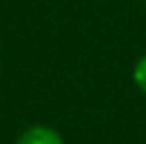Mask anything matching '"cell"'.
<instances>
[{
  "instance_id": "cell-1",
  "label": "cell",
  "mask_w": 146,
  "mask_h": 144,
  "mask_svg": "<svg viewBox=\"0 0 146 144\" xmlns=\"http://www.w3.org/2000/svg\"><path fill=\"white\" fill-rule=\"evenodd\" d=\"M15 144H64V138L49 125H30L19 133Z\"/></svg>"
},
{
  "instance_id": "cell-2",
  "label": "cell",
  "mask_w": 146,
  "mask_h": 144,
  "mask_svg": "<svg viewBox=\"0 0 146 144\" xmlns=\"http://www.w3.org/2000/svg\"><path fill=\"white\" fill-rule=\"evenodd\" d=\"M131 78L135 83V87L140 89L142 93H146V53L138 62L133 64V70H131Z\"/></svg>"
},
{
  "instance_id": "cell-3",
  "label": "cell",
  "mask_w": 146,
  "mask_h": 144,
  "mask_svg": "<svg viewBox=\"0 0 146 144\" xmlns=\"http://www.w3.org/2000/svg\"><path fill=\"white\" fill-rule=\"evenodd\" d=\"M144 2H146V0H144Z\"/></svg>"
}]
</instances>
